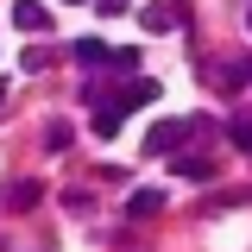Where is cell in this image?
Returning a JSON list of instances; mask_svg holds the SVG:
<instances>
[{
  "mask_svg": "<svg viewBox=\"0 0 252 252\" xmlns=\"http://www.w3.org/2000/svg\"><path fill=\"white\" fill-rule=\"evenodd\" d=\"M32 202H38V183H13L6 189V208H13V215H26Z\"/></svg>",
  "mask_w": 252,
  "mask_h": 252,
  "instance_id": "cell-5",
  "label": "cell"
},
{
  "mask_svg": "<svg viewBox=\"0 0 252 252\" xmlns=\"http://www.w3.org/2000/svg\"><path fill=\"white\" fill-rule=\"evenodd\" d=\"M120 120H126L120 107H101V114H94V132H101V139H114V132H120Z\"/></svg>",
  "mask_w": 252,
  "mask_h": 252,
  "instance_id": "cell-7",
  "label": "cell"
},
{
  "mask_svg": "<svg viewBox=\"0 0 252 252\" xmlns=\"http://www.w3.org/2000/svg\"><path fill=\"white\" fill-rule=\"evenodd\" d=\"M177 177H195V183H202V177H208V158H177Z\"/></svg>",
  "mask_w": 252,
  "mask_h": 252,
  "instance_id": "cell-8",
  "label": "cell"
},
{
  "mask_svg": "<svg viewBox=\"0 0 252 252\" xmlns=\"http://www.w3.org/2000/svg\"><path fill=\"white\" fill-rule=\"evenodd\" d=\"M0 101H6V89H0Z\"/></svg>",
  "mask_w": 252,
  "mask_h": 252,
  "instance_id": "cell-12",
  "label": "cell"
},
{
  "mask_svg": "<svg viewBox=\"0 0 252 252\" xmlns=\"http://www.w3.org/2000/svg\"><path fill=\"white\" fill-rule=\"evenodd\" d=\"M189 132H195V120H158L152 132H145V152H152V158H164V152H177Z\"/></svg>",
  "mask_w": 252,
  "mask_h": 252,
  "instance_id": "cell-1",
  "label": "cell"
},
{
  "mask_svg": "<svg viewBox=\"0 0 252 252\" xmlns=\"http://www.w3.org/2000/svg\"><path fill=\"white\" fill-rule=\"evenodd\" d=\"M145 101H158V82H152V76H139V82H126V89H120V101H114V107H120V114H126V107H145Z\"/></svg>",
  "mask_w": 252,
  "mask_h": 252,
  "instance_id": "cell-3",
  "label": "cell"
},
{
  "mask_svg": "<svg viewBox=\"0 0 252 252\" xmlns=\"http://www.w3.org/2000/svg\"><path fill=\"white\" fill-rule=\"evenodd\" d=\"M227 139H233L240 152H252V120H233V132H227Z\"/></svg>",
  "mask_w": 252,
  "mask_h": 252,
  "instance_id": "cell-10",
  "label": "cell"
},
{
  "mask_svg": "<svg viewBox=\"0 0 252 252\" xmlns=\"http://www.w3.org/2000/svg\"><path fill=\"white\" fill-rule=\"evenodd\" d=\"M158 208H164V195H158V189H139V195L126 202V215H132V220H139V215H158Z\"/></svg>",
  "mask_w": 252,
  "mask_h": 252,
  "instance_id": "cell-4",
  "label": "cell"
},
{
  "mask_svg": "<svg viewBox=\"0 0 252 252\" xmlns=\"http://www.w3.org/2000/svg\"><path fill=\"white\" fill-rule=\"evenodd\" d=\"M13 26H19V32H51V6H38V0H19V6H13Z\"/></svg>",
  "mask_w": 252,
  "mask_h": 252,
  "instance_id": "cell-2",
  "label": "cell"
},
{
  "mask_svg": "<svg viewBox=\"0 0 252 252\" xmlns=\"http://www.w3.org/2000/svg\"><path fill=\"white\" fill-rule=\"evenodd\" d=\"M69 6H82V0H69Z\"/></svg>",
  "mask_w": 252,
  "mask_h": 252,
  "instance_id": "cell-11",
  "label": "cell"
},
{
  "mask_svg": "<svg viewBox=\"0 0 252 252\" xmlns=\"http://www.w3.org/2000/svg\"><path fill=\"white\" fill-rule=\"evenodd\" d=\"M139 19H145V32H170V13H164V6H145Z\"/></svg>",
  "mask_w": 252,
  "mask_h": 252,
  "instance_id": "cell-9",
  "label": "cell"
},
{
  "mask_svg": "<svg viewBox=\"0 0 252 252\" xmlns=\"http://www.w3.org/2000/svg\"><path fill=\"white\" fill-rule=\"evenodd\" d=\"M76 57H82V63H114V51H107L101 38H82V44H76Z\"/></svg>",
  "mask_w": 252,
  "mask_h": 252,
  "instance_id": "cell-6",
  "label": "cell"
}]
</instances>
